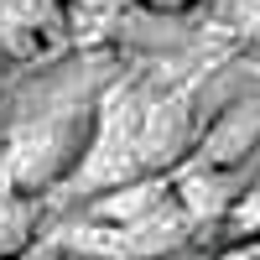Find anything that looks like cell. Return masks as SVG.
I'll return each mask as SVG.
<instances>
[{
	"label": "cell",
	"instance_id": "277c9868",
	"mask_svg": "<svg viewBox=\"0 0 260 260\" xmlns=\"http://www.w3.org/2000/svg\"><path fill=\"white\" fill-rule=\"evenodd\" d=\"M37 224H42V192H16V187L0 192V260L37 245Z\"/></svg>",
	"mask_w": 260,
	"mask_h": 260
},
{
	"label": "cell",
	"instance_id": "30bf717a",
	"mask_svg": "<svg viewBox=\"0 0 260 260\" xmlns=\"http://www.w3.org/2000/svg\"><path fill=\"white\" fill-rule=\"evenodd\" d=\"M68 260H94V255H68Z\"/></svg>",
	"mask_w": 260,
	"mask_h": 260
},
{
	"label": "cell",
	"instance_id": "8992f818",
	"mask_svg": "<svg viewBox=\"0 0 260 260\" xmlns=\"http://www.w3.org/2000/svg\"><path fill=\"white\" fill-rule=\"evenodd\" d=\"M234 21H240V31L260 42V0H234Z\"/></svg>",
	"mask_w": 260,
	"mask_h": 260
},
{
	"label": "cell",
	"instance_id": "52a82bcc",
	"mask_svg": "<svg viewBox=\"0 0 260 260\" xmlns=\"http://www.w3.org/2000/svg\"><path fill=\"white\" fill-rule=\"evenodd\" d=\"M11 260H68V255H62V245H57V240H37V245H26V250L11 255Z\"/></svg>",
	"mask_w": 260,
	"mask_h": 260
},
{
	"label": "cell",
	"instance_id": "5b68a950",
	"mask_svg": "<svg viewBox=\"0 0 260 260\" xmlns=\"http://www.w3.org/2000/svg\"><path fill=\"white\" fill-rule=\"evenodd\" d=\"M229 224L240 229V234H260V182L240 192V203H234V213H229Z\"/></svg>",
	"mask_w": 260,
	"mask_h": 260
},
{
	"label": "cell",
	"instance_id": "9c48e42d",
	"mask_svg": "<svg viewBox=\"0 0 260 260\" xmlns=\"http://www.w3.org/2000/svg\"><path fill=\"white\" fill-rule=\"evenodd\" d=\"M156 6H187V0H156Z\"/></svg>",
	"mask_w": 260,
	"mask_h": 260
},
{
	"label": "cell",
	"instance_id": "7a4b0ae2",
	"mask_svg": "<svg viewBox=\"0 0 260 260\" xmlns=\"http://www.w3.org/2000/svg\"><path fill=\"white\" fill-rule=\"evenodd\" d=\"M161 203H172V182L161 177H130V182H115L104 187L94 208H89V224H104V229H125V224H141L146 213H156Z\"/></svg>",
	"mask_w": 260,
	"mask_h": 260
},
{
	"label": "cell",
	"instance_id": "ba28073f",
	"mask_svg": "<svg viewBox=\"0 0 260 260\" xmlns=\"http://www.w3.org/2000/svg\"><path fill=\"white\" fill-rule=\"evenodd\" d=\"M219 260H260V240H245V245H234V250H224Z\"/></svg>",
	"mask_w": 260,
	"mask_h": 260
},
{
	"label": "cell",
	"instance_id": "6da1fadb",
	"mask_svg": "<svg viewBox=\"0 0 260 260\" xmlns=\"http://www.w3.org/2000/svg\"><path fill=\"white\" fill-rule=\"evenodd\" d=\"M83 156V136H78V120L73 115H47L26 130L11 136L6 151V182L16 192H42L47 182H57L62 172Z\"/></svg>",
	"mask_w": 260,
	"mask_h": 260
},
{
	"label": "cell",
	"instance_id": "3957f363",
	"mask_svg": "<svg viewBox=\"0 0 260 260\" xmlns=\"http://www.w3.org/2000/svg\"><path fill=\"white\" fill-rule=\"evenodd\" d=\"M250 151H260V94L240 99L213 120L203 136V167H240Z\"/></svg>",
	"mask_w": 260,
	"mask_h": 260
}]
</instances>
